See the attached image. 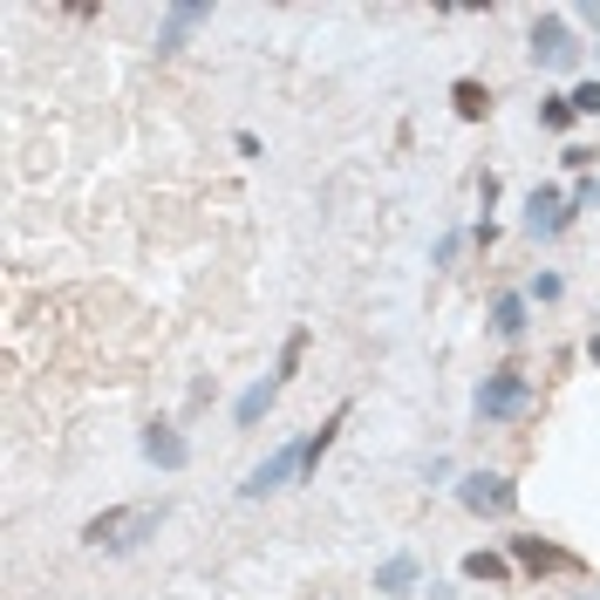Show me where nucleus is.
<instances>
[{
	"mask_svg": "<svg viewBox=\"0 0 600 600\" xmlns=\"http://www.w3.org/2000/svg\"><path fill=\"white\" fill-rule=\"evenodd\" d=\"M157 526H165V505H109L83 526V546L96 552H137Z\"/></svg>",
	"mask_w": 600,
	"mask_h": 600,
	"instance_id": "1",
	"label": "nucleus"
},
{
	"mask_svg": "<svg viewBox=\"0 0 600 600\" xmlns=\"http://www.w3.org/2000/svg\"><path fill=\"white\" fill-rule=\"evenodd\" d=\"M526 403H533V376L518 369V362H498L485 382L471 389V410H477V423H512Z\"/></svg>",
	"mask_w": 600,
	"mask_h": 600,
	"instance_id": "2",
	"label": "nucleus"
},
{
	"mask_svg": "<svg viewBox=\"0 0 600 600\" xmlns=\"http://www.w3.org/2000/svg\"><path fill=\"white\" fill-rule=\"evenodd\" d=\"M457 505L477 512V518H512L518 512V485L505 471H464L457 477Z\"/></svg>",
	"mask_w": 600,
	"mask_h": 600,
	"instance_id": "3",
	"label": "nucleus"
},
{
	"mask_svg": "<svg viewBox=\"0 0 600 600\" xmlns=\"http://www.w3.org/2000/svg\"><path fill=\"white\" fill-rule=\"evenodd\" d=\"M533 62L539 69H573L580 62V34H573V14H533Z\"/></svg>",
	"mask_w": 600,
	"mask_h": 600,
	"instance_id": "4",
	"label": "nucleus"
},
{
	"mask_svg": "<svg viewBox=\"0 0 600 600\" xmlns=\"http://www.w3.org/2000/svg\"><path fill=\"white\" fill-rule=\"evenodd\" d=\"M505 559L518 573H533V580H546V573H573L580 559L567 552V546H552V539H539V533H518V539H505Z\"/></svg>",
	"mask_w": 600,
	"mask_h": 600,
	"instance_id": "5",
	"label": "nucleus"
},
{
	"mask_svg": "<svg viewBox=\"0 0 600 600\" xmlns=\"http://www.w3.org/2000/svg\"><path fill=\"white\" fill-rule=\"evenodd\" d=\"M280 485H301V444H280L266 464H253L246 485H239V498H273Z\"/></svg>",
	"mask_w": 600,
	"mask_h": 600,
	"instance_id": "6",
	"label": "nucleus"
},
{
	"mask_svg": "<svg viewBox=\"0 0 600 600\" xmlns=\"http://www.w3.org/2000/svg\"><path fill=\"white\" fill-rule=\"evenodd\" d=\"M137 451H144V464H157V471H185V464H191V444H185V430H171V423H144Z\"/></svg>",
	"mask_w": 600,
	"mask_h": 600,
	"instance_id": "7",
	"label": "nucleus"
},
{
	"mask_svg": "<svg viewBox=\"0 0 600 600\" xmlns=\"http://www.w3.org/2000/svg\"><path fill=\"white\" fill-rule=\"evenodd\" d=\"M206 21H212V0H171V8H165V28H157V55H178L185 34L206 28Z\"/></svg>",
	"mask_w": 600,
	"mask_h": 600,
	"instance_id": "8",
	"label": "nucleus"
},
{
	"mask_svg": "<svg viewBox=\"0 0 600 600\" xmlns=\"http://www.w3.org/2000/svg\"><path fill=\"white\" fill-rule=\"evenodd\" d=\"M567 225H573V206H567L552 185H539V191L526 198V232H533V239H559Z\"/></svg>",
	"mask_w": 600,
	"mask_h": 600,
	"instance_id": "9",
	"label": "nucleus"
},
{
	"mask_svg": "<svg viewBox=\"0 0 600 600\" xmlns=\"http://www.w3.org/2000/svg\"><path fill=\"white\" fill-rule=\"evenodd\" d=\"M485 328H492L498 341H526V328H533V301H526V294H498L492 314H485Z\"/></svg>",
	"mask_w": 600,
	"mask_h": 600,
	"instance_id": "10",
	"label": "nucleus"
},
{
	"mask_svg": "<svg viewBox=\"0 0 600 600\" xmlns=\"http://www.w3.org/2000/svg\"><path fill=\"white\" fill-rule=\"evenodd\" d=\"M417 580H423V567H417V552H389L382 567H376V593H389V600H403V593H417Z\"/></svg>",
	"mask_w": 600,
	"mask_h": 600,
	"instance_id": "11",
	"label": "nucleus"
},
{
	"mask_svg": "<svg viewBox=\"0 0 600 600\" xmlns=\"http://www.w3.org/2000/svg\"><path fill=\"white\" fill-rule=\"evenodd\" d=\"M341 423H348V410H335L314 436H301V485H314V471H322V457L335 451V436H341Z\"/></svg>",
	"mask_w": 600,
	"mask_h": 600,
	"instance_id": "12",
	"label": "nucleus"
},
{
	"mask_svg": "<svg viewBox=\"0 0 600 600\" xmlns=\"http://www.w3.org/2000/svg\"><path fill=\"white\" fill-rule=\"evenodd\" d=\"M451 109H457V124H485V116H492V90L477 83V75H457V83H451Z\"/></svg>",
	"mask_w": 600,
	"mask_h": 600,
	"instance_id": "13",
	"label": "nucleus"
},
{
	"mask_svg": "<svg viewBox=\"0 0 600 600\" xmlns=\"http://www.w3.org/2000/svg\"><path fill=\"white\" fill-rule=\"evenodd\" d=\"M273 403H280V382H273V376H260V382H253V389L232 403V423H239V430H253V423H260Z\"/></svg>",
	"mask_w": 600,
	"mask_h": 600,
	"instance_id": "14",
	"label": "nucleus"
},
{
	"mask_svg": "<svg viewBox=\"0 0 600 600\" xmlns=\"http://www.w3.org/2000/svg\"><path fill=\"white\" fill-rule=\"evenodd\" d=\"M464 580L505 587V580H512V559H505V552H485V546H477V552H464Z\"/></svg>",
	"mask_w": 600,
	"mask_h": 600,
	"instance_id": "15",
	"label": "nucleus"
},
{
	"mask_svg": "<svg viewBox=\"0 0 600 600\" xmlns=\"http://www.w3.org/2000/svg\"><path fill=\"white\" fill-rule=\"evenodd\" d=\"M307 348H314V335H307V328H294L287 341H280V369H273V382H294V376H301V362H307Z\"/></svg>",
	"mask_w": 600,
	"mask_h": 600,
	"instance_id": "16",
	"label": "nucleus"
},
{
	"mask_svg": "<svg viewBox=\"0 0 600 600\" xmlns=\"http://www.w3.org/2000/svg\"><path fill=\"white\" fill-rule=\"evenodd\" d=\"M573 96H539V130H573Z\"/></svg>",
	"mask_w": 600,
	"mask_h": 600,
	"instance_id": "17",
	"label": "nucleus"
},
{
	"mask_svg": "<svg viewBox=\"0 0 600 600\" xmlns=\"http://www.w3.org/2000/svg\"><path fill=\"white\" fill-rule=\"evenodd\" d=\"M593 157H600L593 144H567V150H559V165H567L573 178H593Z\"/></svg>",
	"mask_w": 600,
	"mask_h": 600,
	"instance_id": "18",
	"label": "nucleus"
},
{
	"mask_svg": "<svg viewBox=\"0 0 600 600\" xmlns=\"http://www.w3.org/2000/svg\"><path fill=\"white\" fill-rule=\"evenodd\" d=\"M559 294H567V280H559V273H533V287H526V301H539V307H552Z\"/></svg>",
	"mask_w": 600,
	"mask_h": 600,
	"instance_id": "19",
	"label": "nucleus"
},
{
	"mask_svg": "<svg viewBox=\"0 0 600 600\" xmlns=\"http://www.w3.org/2000/svg\"><path fill=\"white\" fill-rule=\"evenodd\" d=\"M567 206H573V212H593V206H600V178H580V185L567 191Z\"/></svg>",
	"mask_w": 600,
	"mask_h": 600,
	"instance_id": "20",
	"label": "nucleus"
},
{
	"mask_svg": "<svg viewBox=\"0 0 600 600\" xmlns=\"http://www.w3.org/2000/svg\"><path fill=\"white\" fill-rule=\"evenodd\" d=\"M573 109H580V116H600V83H593V75L573 90Z\"/></svg>",
	"mask_w": 600,
	"mask_h": 600,
	"instance_id": "21",
	"label": "nucleus"
},
{
	"mask_svg": "<svg viewBox=\"0 0 600 600\" xmlns=\"http://www.w3.org/2000/svg\"><path fill=\"white\" fill-rule=\"evenodd\" d=\"M457 246H464V239H457V232H444V239H436V253H430V260H436V266H451V260H457Z\"/></svg>",
	"mask_w": 600,
	"mask_h": 600,
	"instance_id": "22",
	"label": "nucleus"
},
{
	"mask_svg": "<svg viewBox=\"0 0 600 600\" xmlns=\"http://www.w3.org/2000/svg\"><path fill=\"white\" fill-rule=\"evenodd\" d=\"M232 150H239V157H266V144H260L253 130H239V137H232Z\"/></svg>",
	"mask_w": 600,
	"mask_h": 600,
	"instance_id": "23",
	"label": "nucleus"
},
{
	"mask_svg": "<svg viewBox=\"0 0 600 600\" xmlns=\"http://www.w3.org/2000/svg\"><path fill=\"white\" fill-rule=\"evenodd\" d=\"M587 362H593V369H600V328H593V335H587Z\"/></svg>",
	"mask_w": 600,
	"mask_h": 600,
	"instance_id": "24",
	"label": "nucleus"
},
{
	"mask_svg": "<svg viewBox=\"0 0 600 600\" xmlns=\"http://www.w3.org/2000/svg\"><path fill=\"white\" fill-rule=\"evenodd\" d=\"M580 21L593 28V42H600V8H580Z\"/></svg>",
	"mask_w": 600,
	"mask_h": 600,
	"instance_id": "25",
	"label": "nucleus"
}]
</instances>
